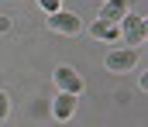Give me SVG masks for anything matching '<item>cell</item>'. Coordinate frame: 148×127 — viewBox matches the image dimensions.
Returning a JSON list of instances; mask_svg holds the SVG:
<instances>
[{"label": "cell", "mask_w": 148, "mask_h": 127, "mask_svg": "<svg viewBox=\"0 0 148 127\" xmlns=\"http://www.w3.org/2000/svg\"><path fill=\"white\" fill-rule=\"evenodd\" d=\"M48 28L59 31V35H76V31H79V17H76V14H66V10H55L52 21H48Z\"/></svg>", "instance_id": "obj_4"}, {"label": "cell", "mask_w": 148, "mask_h": 127, "mask_svg": "<svg viewBox=\"0 0 148 127\" xmlns=\"http://www.w3.org/2000/svg\"><path fill=\"white\" fill-rule=\"evenodd\" d=\"M10 113V100H7V93H0V120Z\"/></svg>", "instance_id": "obj_9"}, {"label": "cell", "mask_w": 148, "mask_h": 127, "mask_svg": "<svg viewBox=\"0 0 148 127\" xmlns=\"http://www.w3.org/2000/svg\"><path fill=\"white\" fill-rule=\"evenodd\" d=\"M7 28H10V21H7V17H0V31H7Z\"/></svg>", "instance_id": "obj_10"}, {"label": "cell", "mask_w": 148, "mask_h": 127, "mask_svg": "<svg viewBox=\"0 0 148 127\" xmlns=\"http://www.w3.org/2000/svg\"><path fill=\"white\" fill-rule=\"evenodd\" d=\"M134 62H138V52L134 48H110V55H107V69L110 72H124Z\"/></svg>", "instance_id": "obj_3"}, {"label": "cell", "mask_w": 148, "mask_h": 127, "mask_svg": "<svg viewBox=\"0 0 148 127\" xmlns=\"http://www.w3.org/2000/svg\"><path fill=\"white\" fill-rule=\"evenodd\" d=\"M55 83H59V89H62V93L79 96V89H83V76L76 72L73 65H59V69H55Z\"/></svg>", "instance_id": "obj_2"}, {"label": "cell", "mask_w": 148, "mask_h": 127, "mask_svg": "<svg viewBox=\"0 0 148 127\" xmlns=\"http://www.w3.org/2000/svg\"><path fill=\"white\" fill-rule=\"evenodd\" d=\"M38 7L48 10V14H55V10H62V0H38Z\"/></svg>", "instance_id": "obj_8"}, {"label": "cell", "mask_w": 148, "mask_h": 127, "mask_svg": "<svg viewBox=\"0 0 148 127\" xmlns=\"http://www.w3.org/2000/svg\"><path fill=\"white\" fill-rule=\"evenodd\" d=\"M52 113H55V120H69V117L76 113V96H73V93H59Z\"/></svg>", "instance_id": "obj_5"}, {"label": "cell", "mask_w": 148, "mask_h": 127, "mask_svg": "<svg viewBox=\"0 0 148 127\" xmlns=\"http://www.w3.org/2000/svg\"><path fill=\"white\" fill-rule=\"evenodd\" d=\"M90 31H93V38H103V41H121V28H117V24H110V21H97Z\"/></svg>", "instance_id": "obj_7"}, {"label": "cell", "mask_w": 148, "mask_h": 127, "mask_svg": "<svg viewBox=\"0 0 148 127\" xmlns=\"http://www.w3.org/2000/svg\"><path fill=\"white\" fill-rule=\"evenodd\" d=\"M117 28H121V38L127 41V48H138V45L145 41V17H138V14H124V17L117 21Z\"/></svg>", "instance_id": "obj_1"}, {"label": "cell", "mask_w": 148, "mask_h": 127, "mask_svg": "<svg viewBox=\"0 0 148 127\" xmlns=\"http://www.w3.org/2000/svg\"><path fill=\"white\" fill-rule=\"evenodd\" d=\"M124 14H127V0H107V3H103V10H100V21L117 24Z\"/></svg>", "instance_id": "obj_6"}]
</instances>
